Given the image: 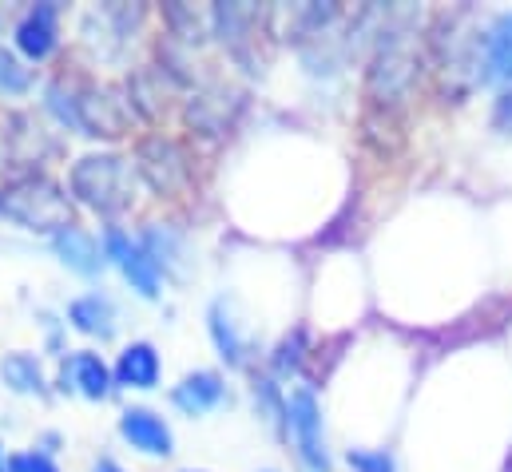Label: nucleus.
<instances>
[{
	"instance_id": "obj_18",
	"label": "nucleus",
	"mask_w": 512,
	"mask_h": 472,
	"mask_svg": "<svg viewBox=\"0 0 512 472\" xmlns=\"http://www.w3.org/2000/svg\"><path fill=\"white\" fill-rule=\"evenodd\" d=\"M64 322L68 330H76L80 338L88 342H112L120 334V310H116V298L108 290H84L76 294L68 306H64Z\"/></svg>"
},
{
	"instance_id": "obj_12",
	"label": "nucleus",
	"mask_w": 512,
	"mask_h": 472,
	"mask_svg": "<svg viewBox=\"0 0 512 472\" xmlns=\"http://www.w3.org/2000/svg\"><path fill=\"white\" fill-rule=\"evenodd\" d=\"M207 334H211V346L219 361L227 369H251L255 361V338L247 334V322L235 306V298L227 294H215L211 306H207Z\"/></svg>"
},
{
	"instance_id": "obj_17",
	"label": "nucleus",
	"mask_w": 512,
	"mask_h": 472,
	"mask_svg": "<svg viewBox=\"0 0 512 472\" xmlns=\"http://www.w3.org/2000/svg\"><path fill=\"white\" fill-rule=\"evenodd\" d=\"M235 100L223 84H195L183 100V123L191 127V139H223L231 131Z\"/></svg>"
},
{
	"instance_id": "obj_13",
	"label": "nucleus",
	"mask_w": 512,
	"mask_h": 472,
	"mask_svg": "<svg viewBox=\"0 0 512 472\" xmlns=\"http://www.w3.org/2000/svg\"><path fill=\"white\" fill-rule=\"evenodd\" d=\"M135 238H139V246L151 254V262L159 266L163 282H183V278L191 274V266H195V258H191V238H187V231H183L179 223L147 219V223H139Z\"/></svg>"
},
{
	"instance_id": "obj_8",
	"label": "nucleus",
	"mask_w": 512,
	"mask_h": 472,
	"mask_svg": "<svg viewBox=\"0 0 512 472\" xmlns=\"http://www.w3.org/2000/svg\"><path fill=\"white\" fill-rule=\"evenodd\" d=\"M100 246H104L108 266H112V270H120V278L128 282L143 302H159V298H163V286H167V282H163L159 266L151 262V254L139 246L135 231H128L124 223L104 227V231H100Z\"/></svg>"
},
{
	"instance_id": "obj_33",
	"label": "nucleus",
	"mask_w": 512,
	"mask_h": 472,
	"mask_svg": "<svg viewBox=\"0 0 512 472\" xmlns=\"http://www.w3.org/2000/svg\"><path fill=\"white\" fill-rule=\"evenodd\" d=\"M183 472H207V469H183Z\"/></svg>"
},
{
	"instance_id": "obj_14",
	"label": "nucleus",
	"mask_w": 512,
	"mask_h": 472,
	"mask_svg": "<svg viewBox=\"0 0 512 472\" xmlns=\"http://www.w3.org/2000/svg\"><path fill=\"white\" fill-rule=\"evenodd\" d=\"M167 401H171L175 413H183V417H191V421L211 417V413H219V409L231 405L227 373H223V369H191V373H183V377L171 385Z\"/></svg>"
},
{
	"instance_id": "obj_16",
	"label": "nucleus",
	"mask_w": 512,
	"mask_h": 472,
	"mask_svg": "<svg viewBox=\"0 0 512 472\" xmlns=\"http://www.w3.org/2000/svg\"><path fill=\"white\" fill-rule=\"evenodd\" d=\"M116 429H120V441H124L128 449H135L139 457L167 461V457L175 453V429H171V421H167L159 409H151V405H128V409L120 413Z\"/></svg>"
},
{
	"instance_id": "obj_31",
	"label": "nucleus",
	"mask_w": 512,
	"mask_h": 472,
	"mask_svg": "<svg viewBox=\"0 0 512 472\" xmlns=\"http://www.w3.org/2000/svg\"><path fill=\"white\" fill-rule=\"evenodd\" d=\"M92 472H128V469H124L116 457H96V461H92Z\"/></svg>"
},
{
	"instance_id": "obj_20",
	"label": "nucleus",
	"mask_w": 512,
	"mask_h": 472,
	"mask_svg": "<svg viewBox=\"0 0 512 472\" xmlns=\"http://www.w3.org/2000/svg\"><path fill=\"white\" fill-rule=\"evenodd\" d=\"M48 246H52L56 262H60L64 270L80 274V278H100V274L108 270V258H104L100 235H96V231H88L84 223H76V227L60 231L56 238H48Z\"/></svg>"
},
{
	"instance_id": "obj_19",
	"label": "nucleus",
	"mask_w": 512,
	"mask_h": 472,
	"mask_svg": "<svg viewBox=\"0 0 512 472\" xmlns=\"http://www.w3.org/2000/svg\"><path fill=\"white\" fill-rule=\"evenodd\" d=\"M112 373H116V389H124V393H151L163 381V354L147 338L128 342L116 354V361H112Z\"/></svg>"
},
{
	"instance_id": "obj_15",
	"label": "nucleus",
	"mask_w": 512,
	"mask_h": 472,
	"mask_svg": "<svg viewBox=\"0 0 512 472\" xmlns=\"http://www.w3.org/2000/svg\"><path fill=\"white\" fill-rule=\"evenodd\" d=\"M175 92H179V84L159 64H139L124 76V96L131 104V116H135V123H147V127L167 119L171 104H175Z\"/></svg>"
},
{
	"instance_id": "obj_28",
	"label": "nucleus",
	"mask_w": 512,
	"mask_h": 472,
	"mask_svg": "<svg viewBox=\"0 0 512 472\" xmlns=\"http://www.w3.org/2000/svg\"><path fill=\"white\" fill-rule=\"evenodd\" d=\"M346 465L350 472H397V461L389 449H350Z\"/></svg>"
},
{
	"instance_id": "obj_2",
	"label": "nucleus",
	"mask_w": 512,
	"mask_h": 472,
	"mask_svg": "<svg viewBox=\"0 0 512 472\" xmlns=\"http://www.w3.org/2000/svg\"><path fill=\"white\" fill-rule=\"evenodd\" d=\"M0 223L24 231V235L56 238L60 231L76 227V203L60 179L48 171H12L0 183Z\"/></svg>"
},
{
	"instance_id": "obj_30",
	"label": "nucleus",
	"mask_w": 512,
	"mask_h": 472,
	"mask_svg": "<svg viewBox=\"0 0 512 472\" xmlns=\"http://www.w3.org/2000/svg\"><path fill=\"white\" fill-rule=\"evenodd\" d=\"M12 175V147H8V127L0 123V183Z\"/></svg>"
},
{
	"instance_id": "obj_5",
	"label": "nucleus",
	"mask_w": 512,
	"mask_h": 472,
	"mask_svg": "<svg viewBox=\"0 0 512 472\" xmlns=\"http://www.w3.org/2000/svg\"><path fill=\"white\" fill-rule=\"evenodd\" d=\"M282 437L290 441L302 472H334V457L326 445V413H322V397L314 385L298 381L294 389H286Z\"/></svg>"
},
{
	"instance_id": "obj_9",
	"label": "nucleus",
	"mask_w": 512,
	"mask_h": 472,
	"mask_svg": "<svg viewBox=\"0 0 512 472\" xmlns=\"http://www.w3.org/2000/svg\"><path fill=\"white\" fill-rule=\"evenodd\" d=\"M64 44V8L56 0H40V4H28L20 8L16 24H12V52L36 68V64H48Z\"/></svg>"
},
{
	"instance_id": "obj_26",
	"label": "nucleus",
	"mask_w": 512,
	"mask_h": 472,
	"mask_svg": "<svg viewBox=\"0 0 512 472\" xmlns=\"http://www.w3.org/2000/svg\"><path fill=\"white\" fill-rule=\"evenodd\" d=\"M251 401H255L258 417L282 433V417H286V389L278 385V377L258 373L255 381H251Z\"/></svg>"
},
{
	"instance_id": "obj_11",
	"label": "nucleus",
	"mask_w": 512,
	"mask_h": 472,
	"mask_svg": "<svg viewBox=\"0 0 512 472\" xmlns=\"http://www.w3.org/2000/svg\"><path fill=\"white\" fill-rule=\"evenodd\" d=\"M473 84L477 88H512V8L497 12L473 48Z\"/></svg>"
},
{
	"instance_id": "obj_25",
	"label": "nucleus",
	"mask_w": 512,
	"mask_h": 472,
	"mask_svg": "<svg viewBox=\"0 0 512 472\" xmlns=\"http://www.w3.org/2000/svg\"><path fill=\"white\" fill-rule=\"evenodd\" d=\"M36 88V72L12 52L0 44V96L4 100H28Z\"/></svg>"
},
{
	"instance_id": "obj_7",
	"label": "nucleus",
	"mask_w": 512,
	"mask_h": 472,
	"mask_svg": "<svg viewBox=\"0 0 512 472\" xmlns=\"http://www.w3.org/2000/svg\"><path fill=\"white\" fill-rule=\"evenodd\" d=\"M131 127L135 116L124 88L76 76V135H88L96 143H120L131 135Z\"/></svg>"
},
{
	"instance_id": "obj_24",
	"label": "nucleus",
	"mask_w": 512,
	"mask_h": 472,
	"mask_svg": "<svg viewBox=\"0 0 512 472\" xmlns=\"http://www.w3.org/2000/svg\"><path fill=\"white\" fill-rule=\"evenodd\" d=\"M306 357H310V346H306V330H302V326L286 330V334H282V338L270 346V354H266L270 377H278V381H294V377H302V365H306Z\"/></svg>"
},
{
	"instance_id": "obj_27",
	"label": "nucleus",
	"mask_w": 512,
	"mask_h": 472,
	"mask_svg": "<svg viewBox=\"0 0 512 472\" xmlns=\"http://www.w3.org/2000/svg\"><path fill=\"white\" fill-rule=\"evenodd\" d=\"M4 472H60V465H56L52 453H44L40 445H32V449H20V453H8Z\"/></svg>"
},
{
	"instance_id": "obj_23",
	"label": "nucleus",
	"mask_w": 512,
	"mask_h": 472,
	"mask_svg": "<svg viewBox=\"0 0 512 472\" xmlns=\"http://www.w3.org/2000/svg\"><path fill=\"white\" fill-rule=\"evenodd\" d=\"M40 112L52 119L60 131H72V135H76V76L60 72V76L44 80Z\"/></svg>"
},
{
	"instance_id": "obj_3",
	"label": "nucleus",
	"mask_w": 512,
	"mask_h": 472,
	"mask_svg": "<svg viewBox=\"0 0 512 472\" xmlns=\"http://www.w3.org/2000/svg\"><path fill=\"white\" fill-rule=\"evenodd\" d=\"M417 80V16L409 8H385L374 28V52L366 68L370 100L401 104Z\"/></svg>"
},
{
	"instance_id": "obj_29",
	"label": "nucleus",
	"mask_w": 512,
	"mask_h": 472,
	"mask_svg": "<svg viewBox=\"0 0 512 472\" xmlns=\"http://www.w3.org/2000/svg\"><path fill=\"white\" fill-rule=\"evenodd\" d=\"M493 131L512 135V88H505V92L497 96V104H493Z\"/></svg>"
},
{
	"instance_id": "obj_1",
	"label": "nucleus",
	"mask_w": 512,
	"mask_h": 472,
	"mask_svg": "<svg viewBox=\"0 0 512 472\" xmlns=\"http://www.w3.org/2000/svg\"><path fill=\"white\" fill-rule=\"evenodd\" d=\"M72 203L88 215H96L104 227H116L124 223L143 187H139V175L131 167V155L116 151V147H92L84 155H76L68 163V179H64Z\"/></svg>"
},
{
	"instance_id": "obj_10",
	"label": "nucleus",
	"mask_w": 512,
	"mask_h": 472,
	"mask_svg": "<svg viewBox=\"0 0 512 472\" xmlns=\"http://www.w3.org/2000/svg\"><path fill=\"white\" fill-rule=\"evenodd\" d=\"M56 389L60 393H72V397H84L92 405L100 401H112L120 389H116V373H112V361L100 354V350H68V354L56 361Z\"/></svg>"
},
{
	"instance_id": "obj_21",
	"label": "nucleus",
	"mask_w": 512,
	"mask_h": 472,
	"mask_svg": "<svg viewBox=\"0 0 512 472\" xmlns=\"http://www.w3.org/2000/svg\"><path fill=\"white\" fill-rule=\"evenodd\" d=\"M211 36L231 52V60H247L258 44L255 4H211Z\"/></svg>"
},
{
	"instance_id": "obj_32",
	"label": "nucleus",
	"mask_w": 512,
	"mask_h": 472,
	"mask_svg": "<svg viewBox=\"0 0 512 472\" xmlns=\"http://www.w3.org/2000/svg\"><path fill=\"white\" fill-rule=\"evenodd\" d=\"M4 461H8V457H4V449H0V472H4Z\"/></svg>"
},
{
	"instance_id": "obj_6",
	"label": "nucleus",
	"mask_w": 512,
	"mask_h": 472,
	"mask_svg": "<svg viewBox=\"0 0 512 472\" xmlns=\"http://www.w3.org/2000/svg\"><path fill=\"white\" fill-rule=\"evenodd\" d=\"M147 16L151 12L143 4H96L80 16V44L96 64H120L128 60Z\"/></svg>"
},
{
	"instance_id": "obj_34",
	"label": "nucleus",
	"mask_w": 512,
	"mask_h": 472,
	"mask_svg": "<svg viewBox=\"0 0 512 472\" xmlns=\"http://www.w3.org/2000/svg\"><path fill=\"white\" fill-rule=\"evenodd\" d=\"M258 472H278V469H258Z\"/></svg>"
},
{
	"instance_id": "obj_4",
	"label": "nucleus",
	"mask_w": 512,
	"mask_h": 472,
	"mask_svg": "<svg viewBox=\"0 0 512 472\" xmlns=\"http://www.w3.org/2000/svg\"><path fill=\"white\" fill-rule=\"evenodd\" d=\"M131 167L139 175V187L159 203H179L195 187V155L191 147L171 131H143L131 143Z\"/></svg>"
},
{
	"instance_id": "obj_22",
	"label": "nucleus",
	"mask_w": 512,
	"mask_h": 472,
	"mask_svg": "<svg viewBox=\"0 0 512 472\" xmlns=\"http://www.w3.org/2000/svg\"><path fill=\"white\" fill-rule=\"evenodd\" d=\"M0 385L16 397H36V401H48L52 397V377L44 369L40 354L32 350H12V354L0 357Z\"/></svg>"
}]
</instances>
